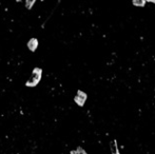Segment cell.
<instances>
[{"mask_svg":"<svg viewBox=\"0 0 155 154\" xmlns=\"http://www.w3.org/2000/svg\"><path fill=\"white\" fill-rule=\"evenodd\" d=\"M41 74H42V70L40 68H35L32 72V76L30 77L28 81L26 82V85L29 88H34L39 83V81L41 80Z\"/></svg>","mask_w":155,"mask_h":154,"instance_id":"cell-1","label":"cell"},{"mask_svg":"<svg viewBox=\"0 0 155 154\" xmlns=\"http://www.w3.org/2000/svg\"><path fill=\"white\" fill-rule=\"evenodd\" d=\"M87 94H86L85 92H82V91L78 90L77 91V94H76V96L74 97V101L76 102V104L79 106V107H82L83 104H85L86 100H87Z\"/></svg>","mask_w":155,"mask_h":154,"instance_id":"cell-2","label":"cell"},{"mask_svg":"<svg viewBox=\"0 0 155 154\" xmlns=\"http://www.w3.org/2000/svg\"><path fill=\"white\" fill-rule=\"evenodd\" d=\"M38 47V40L36 39V38H31L30 40H29L28 42V47L29 50L32 51V52H35L36 49H37Z\"/></svg>","mask_w":155,"mask_h":154,"instance_id":"cell-3","label":"cell"},{"mask_svg":"<svg viewBox=\"0 0 155 154\" xmlns=\"http://www.w3.org/2000/svg\"><path fill=\"white\" fill-rule=\"evenodd\" d=\"M110 148H111V153L112 154H119L118 148H117V142H116L115 139L110 142Z\"/></svg>","mask_w":155,"mask_h":154,"instance_id":"cell-4","label":"cell"},{"mask_svg":"<svg viewBox=\"0 0 155 154\" xmlns=\"http://www.w3.org/2000/svg\"><path fill=\"white\" fill-rule=\"evenodd\" d=\"M133 4L136 7H145L146 5V1L145 0H134Z\"/></svg>","mask_w":155,"mask_h":154,"instance_id":"cell-5","label":"cell"},{"mask_svg":"<svg viewBox=\"0 0 155 154\" xmlns=\"http://www.w3.org/2000/svg\"><path fill=\"white\" fill-rule=\"evenodd\" d=\"M34 3H35V1H26V7L28 9H31L32 7H33V5H34Z\"/></svg>","mask_w":155,"mask_h":154,"instance_id":"cell-6","label":"cell"},{"mask_svg":"<svg viewBox=\"0 0 155 154\" xmlns=\"http://www.w3.org/2000/svg\"><path fill=\"white\" fill-rule=\"evenodd\" d=\"M76 151H77V153H78V154H88L87 152H86L85 150L82 149L81 147H78L77 149H76Z\"/></svg>","mask_w":155,"mask_h":154,"instance_id":"cell-7","label":"cell"},{"mask_svg":"<svg viewBox=\"0 0 155 154\" xmlns=\"http://www.w3.org/2000/svg\"><path fill=\"white\" fill-rule=\"evenodd\" d=\"M71 154H78V153H77V151L75 150V151H71Z\"/></svg>","mask_w":155,"mask_h":154,"instance_id":"cell-8","label":"cell"}]
</instances>
